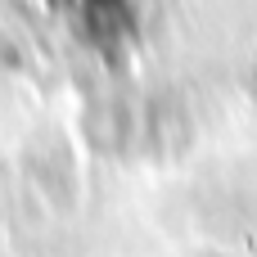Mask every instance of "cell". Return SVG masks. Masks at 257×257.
Segmentation results:
<instances>
[{"label": "cell", "mask_w": 257, "mask_h": 257, "mask_svg": "<svg viewBox=\"0 0 257 257\" xmlns=\"http://www.w3.org/2000/svg\"><path fill=\"white\" fill-rule=\"evenodd\" d=\"M0 54H9V45H5V36H0Z\"/></svg>", "instance_id": "obj_1"}]
</instances>
